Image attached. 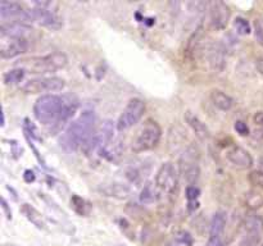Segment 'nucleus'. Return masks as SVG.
I'll return each mask as SVG.
<instances>
[{"label":"nucleus","mask_w":263,"mask_h":246,"mask_svg":"<svg viewBox=\"0 0 263 246\" xmlns=\"http://www.w3.org/2000/svg\"><path fill=\"white\" fill-rule=\"evenodd\" d=\"M156 184L162 194L176 196L180 186V172L172 161L161 164L156 174Z\"/></svg>","instance_id":"423d86ee"},{"label":"nucleus","mask_w":263,"mask_h":246,"mask_svg":"<svg viewBox=\"0 0 263 246\" xmlns=\"http://www.w3.org/2000/svg\"><path fill=\"white\" fill-rule=\"evenodd\" d=\"M115 246H123V245H115Z\"/></svg>","instance_id":"37998d69"},{"label":"nucleus","mask_w":263,"mask_h":246,"mask_svg":"<svg viewBox=\"0 0 263 246\" xmlns=\"http://www.w3.org/2000/svg\"><path fill=\"white\" fill-rule=\"evenodd\" d=\"M32 32V28L27 23L22 22H9L2 23L0 26V35L15 38H27V36Z\"/></svg>","instance_id":"aec40b11"},{"label":"nucleus","mask_w":263,"mask_h":246,"mask_svg":"<svg viewBox=\"0 0 263 246\" xmlns=\"http://www.w3.org/2000/svg\"><path fill=\"white\" fill-rule=\"evenodd\" d=\"M77 101L71 96L41 95L33 104V115L44 126L59 130L77 110Z\"/></svg>","instance_id":"f257e3e1"},{"label":"nucleus","mask_w":263,"mask_h":246,"mask_svg":"<svg viewBox=\"0 0 263 246\" xmlns=\"http://www.w3.org/2000/svg\"><path fill=\"white\" fill-rule=\"evenodd\" d=\"M95 123H97V118H95L94 112L91 110L82 112L64 131L62 136V142L64 148L71 151L79 150V149L82 150V148L91 140L97 131Z\"/></svg>","instance_id":"f03ea898"},{"label":"nucleus","mask_w":263,"mask_h":246,"mask_svg":"<svg viewBox=\"0 0 263 246\" xmlns=\"http://www.w3.org/2000/svg\"><path fill=\"white\" fill-rule=\"evenodd\" d=\"M254 36L259 45L263 46V18H256L254 19Z\"/></svg>","instance_id":"473e14b6"},{"label":"nucleus","mask_w":263,"mask_h":246,"mask_svg":"<svg viewBox=\"0 0 263 246\" xmlns=\"http://www.w3.org/2000/svg\"><path fill=\"white\" fill-rule=\"evenodd\" d=\"M226 224H228V218L223 212H217L213 214L211 219L210 225V236L211 237H223Z\"/></svg>","instance_id":"5701e85b"},{"label":"nucleus","mask_w":263,"mask_h":246,"mask_svg":"<svg viewBox=\"0 0 263 246\" xmlns=\"http://www.w3.org/2000/svg\"><path fill=\"white\" fill-rule=\"evenodd\" d=\"M226 159L231 164V167L238 171H247L253 166V158H252L251 153L247 149L238 145H233L228 149Z\"/></svg>","instance_id":"2eb2a0df"},{"label":"nucleus","mask_w":263,"mask_h":246,"mask_svg":"<svg viewBox=\"0 0 263 246\" xmlns=\"http://www.w3.org/2000/svg\"><path fill=\"white\" fill-rule=\"evenodd\" d=\"M175 241H176V242L181 246H192L193 242H194V240H193V236L190 235L187 231H184V230L176 233Z\"/></svg>","instance_id":"2f4dec72"},{"label":"nucleus","mask_w":263,"mask_h":246,"mask_svg":"<svg viewBox=\"0 0 263 246\" xmlns=\"http://www.w3.org/2000/svg\"><path fill=\"white\" fill-rule=\"evenodd\" d=\"M98 191L103 195V196L112 197L116 200H126L130 197L131 190L127 184L122 183V182H104V183L99 184Z\"/></svg>","instance_id":"a211bd4d"},{"label":"nucleus","mask_w":263,"mask_h":246,"mask_svg":"<svg viewBox=\"0 0 263 246\" xmlns=\"http://www.w3.org/2000/svg\"><path fill=\"white\" fill-rule=\"evenodd\" d=\"M234 128H235L236 132L240 136H248L251 133V130H249V126L247 125L244 120H236L235 125H234Z\"/></svg>","instance_id":"72a5a7b5"},{"label":"nucleus","mask_w":263,"mask_h":246,"mask_svg":"<svg viewBox=\"0 0 263 246\" xmlns=\"http://www.w3.org/2000/svg\"><path fill=\"white\" fill-rule=\"evenodd\" d=\"M0 18H2L3 23L32 22L30 9H26L22 5L14 2L0 3Z\"/></svg>","instance_id":"9b49d317"},{"label":"nucleus","mask_w":263,"mask_h":246,"mask_svg":"<svg viewBox=\"0 0 263 246\" xmlns=\"http://www.w3.org/2000/svg\"><path fill=\"white\" fill-rule=\"evenodd\" d=\"M261 246H263V243H262V245H261Z\"/></svg>","instance_id":"c03bdc74"},{"label":"nucleus","mask_w":263,"mask_h":246,"mask_svg":"<svg viewBox=\"0 0 263 246\" xmlns=\"http://www.w3.org/2000/svg\"><path fill=\"white\" fill-rule=\"evenodd\" d=\"M258 167H259V169H261V171H263V155L261 156V158H259V160H258Z\"/></svg>","instance_id":"ea45409f"},{"label":"nucleus","mask_w":263,"mask_h":246,"mask_svg":"<svg viewBox=\"0 0 263 246\" xmlns=\"http://www.w3.org/2000/svg\"><path fill=\"white\" fill-rule=\"evenodd\" d=\"M253 136L256 138H263V112H257L253 115Z\"/></svg>","instance_id":"c756f323"},{"label":"nucleus","mask_w":263,"mask_h":246,"mask_svg":"<svg viewBox=\"0 0 263 246\" xmlns=\"http://www.w3.org/2000/svg\"><path fill=\"white\" fill-rule=\"evenodd\" d=\"M25 74L26 72L23 71L22 68H18V67H14L13 69L10 71L5 72L4 76H3V81L7 86H12V85H17L20 82L23 81L25 78Z\"/></svg>","instance_id":"a878e982"},{"label":"nucleus","mask_w":263,"mask_h":246,"mask_svg":"<svg viewBox=\"0 0 263 246\" xmlns=\"http://www.w3.org/2000/svg\"><path fill=\"white\" fill-rule=\"evenodd\" d=\"M167 246H181V245H179V243H177V242H176V241H175V240H174V241H172V242H170V243H168V245H167Z\"/></svg>","instance_id":"a19ab883"},{"label":"nucleus","mask_w":263,"mask_h":246,"mask_svg":"<svg viewBox=\"0 0 263 246\" xmlns=\"http://www.w3.org/2000/svg\"><path fill=\"white\" fill-rule=\"evenodd\" d=\"M25 132L27 135H31V137L35 138V140H40V137L37 136V130L32 125V122H30L28 119H25Z\"/></svg>","instance_id":"f704fd0d"},{"label":"nucleus","mask_w":263,"mask_h":246,"mask_svg":"<svg viewBox=\"0 0 263 246\" xmlns=\"http://www.w3.org/2000/svg\"><path fill=\"white\" fill-rule=\"evenodd\" d=\"M30 12L32 22L39 23L40 26L49 28V30L57 31L59 28H62V26H63V22H62V19L58 17L57 12H54V10L45 9V8L32 7L31 5Z\"/></svg>","instance_id":"4468645a"},{"label":"nucleus","mask_w":263,"mask_h":246,"mask_svg":"<svg viewBox=\"0 0 263 246\" xmlns=\"http://www.w3.org/2000/svg\"><path fill=\"white\" fill-rule=\"evenodd\" d=\"M2 209H3V213H4V215L7 217L8 220L12 219V210H10V207L8 205L7 200L4 199V197H2Z\"/></svg>","instance_id":"c9c22d12"},{"label":"nucleus","mask_w":263,"mask_h":246,"mask_svg":"<svg viewBox=\"0 0 263 246\" xmlns=\"http://www.w3.org/2000/svg\"><path fill=\"white\" fill-rule=\"evenodd\" d=\"M243 238V246H257L263 235V217L251 212L243 218L240 223Z\"/></svg>","instance_id":"0eeeda50"},{"label":"nucleus","mask_w":263,"mask_h":246,"mask_svg":"<svg viewBox=\"0 0 263 246\" xmlns=\"http://www.w3.org/2000/svg\"><path fill=\"white\" fill-rule=\"evenodd\" d=\"M23 178H25L26 182L31 183V182L35 181V173H33L32 171H30V169H27V171H25V174H23Z\"/></svg>","instance_id":"4c0bfd02"},{"label":"nucleus","mask_w":263,"mask_h":246,"mask_svg":"<svg viewBox=\"0 0 263 246\" xmlns=\"http://www.w3.org/2000/svg\"><path fill=\"white\" fill-rule=\"evenodd\" d=\"M256 68L259 72V74L263 76V56H258L256 58Z\"/></svg>","instance_id":"58836bf2"},{"label":"nucleus","mask_w":263,"mask_h":246,"mask_svg":"<svg viewBox=\"0 0 263 246\" xmlns=\"http://www.w3.org/2000/svg\"><path fill=\"white\" fill-rule=\"evenodd\" d=\"M5 125V114H4V112L2 113V126H4Z\"/></svg>","instance_id":"79ce46f5"},{"label":"nucleus","mask_w":263,"mask_h":246,"mask_svg":"<svg viewBox=\"0 0 263 246\" xmlns=\"http://www.w3.org/2000/svg\"><path fill=\"white\" fill-rule=\"evenodd\" d=\"M199 196L200 190L197 186H187L186 187V199H187V209L190 212H194L199 207Z\"/></svg>","instance_id":"cd10ccee"},{"label":"nucleus","mask_w":263,"mask_h":246,"mask_svg":"<svg viewBox=\"0 0 263 246\" xmlns=\"http://www.w3.org/2000/svg\"><path fill=\"white\" fill-rule=\"evenodd\" d=\"M21 212H22V214L25 215V217L27 218V219L35 225V227H37L39 230H45L46 228L45 219H44L41 213L39 212L36 208H33L31 204H22V207H21Z\"/></svg>","instance_id":"b1692460"},{"label":"nucleus","mask_w":263,"mask_h":246,"mask_svg":"<svg viewBox=\"0 0 263 246\" xmlns=\"http://www.w3.org/2000/svg\"><path fill=\"white\" fill-rule=\"evenodd\" d=\"M200 154L195 145L190 144L186 149L181 153L179 160V172L187 186H195L200 176L199 167Z\"/></svg>","instance_id":"39448f33"},{"label":"nucleus","mask_w":263,"mask_h":246,"mask_svg":"<svg viewBox=\"0 0 263 246\" xmlns=\"http://www.w3.org/2000/svg\"><path fill=\"white\" fill-rule=\"evenodd\" d=\"M208 10H210L211 27L217 31L225 30L231 18L230 7L226 3L215 0L208 3Z\"/></svg>","instance_id":"f8f14e48"},{"label":"nucleus","mask_w":263,"mask_h":246,"mask_svg":"<svg viewBox=\"0 0 263 246\" xmlns=\"http://www.w3.org/2000/svg\"><path fill=\"white\" fill-rule=\"evenodd\" d=\"M211 101L217 108L218 110L222 112H229L234 108V99L229 94H226L222 90H212L211 91Z\"/></svg>","instance_id":"412c9836"},{"label":"nucleus","mask_w":263,"mask_h":246,"mask_svg":"<svg viewBox=\"0 0 263 246\" xmlns=\"http://www.w3.org/2000/svg\"><path fill=\"white\" fill-rule=\"evenodd\" d=\"M234 27H235L236 32L240 33V35H249L252 31L248 19H246L243 17L235 18V20H234Z\"/></svg>","instance_id":"c85d7f7f"},{"label":"nucleus","mask_w":263,"mask_h":246,"mask_svg":"<svg viewBox=\"0 0 263 246\" xmlns=\"http://www.w3.org/2000/svg\"><path fill=\"white\" fill-rule=\"evenodd\" d=\"M207 43H204V31L203 27H198L195 32L187 38L186 48H185V58L190 61L203 56Z\"/></svg>","instance_id":"f3484780"},{"label":"nucleus","mask_w":263,"mask_h":246,"mask_svg":"<svg viewBox=\"0 0 263 246\" xmlns=\"http://www.w3.org/2000/svg\"><path fill=\"white\" fill-rule=\"evenodd\" d=\"M159 190L157 187L156 183H152V182H146L143 187H141L140 195H139V199L140 202L144 205H151L154 204L156 201H158L159 199Z\"/></svg>","instance_id":"393cba45"},{"label":"nucleus","mask_w":263,"mask_h":246,"mask_svg":"<svg viewBox=\"0 0 263 246\" xmlns=\"http://www.w3.org/2000/svg\"><path fill=\"white\" fill-rule=\"evenodd\" d=\"M66 87V81L61 77H36L21 85V91L25 94H41V92L62 91Z\"/></svg>","instance_id":"6e6552de"},{"label":"nucleus","mask_w":263,"mask_h":246,"mask_svg":"<svg viewBox=\"0 0 263 246\" xmlns=\"http://www.w3.org/2000/svg\"><path fill=\"white\" fill-rule=\"evenodd\" d=\"M152 171V163L146 159H140V160H135L127 166L125 171V176L131 183L134 184H143L145 182L146 177L149 176ZM146 183V182H145Z\"/></svg>","instance_id":"dca6fc26"},{"label":"nucleus","mask_w":263,"mask_h":246,"mask_svg":"<svg viewBox=\"0 0 263 246\" xmlns=\"http://www.w3.org/2000/svg\"><path fill=\"white\" fill-rule=\"evenodd\" d=\"M185 120H186L189 127L193 130L194 135L198 137V140L203 141V142L210 140L211 138L210 128H208V126L205 125V123L203 122V120L195 114V113L187 110V112L185 113Z\"/></svg>","instance_id":"6ab92c4d"},{"label":"nucleus","mask_w":263,"mask_h":246,"mask_svg":"<svg viewBox=\"0 0 263 246\" xmlns=\"http://www.w3.org/2000/svg\"><path fill=\"white\" fill-rule=\"evenodd\" d=\"M203 56L207 59L208 67L213 73H221L223 72L226 67V56L228 51L225 50L223 45L221 43H207V46L204 49Z\"/></svg>","instance_id":"9d476101"},{"label":"nucleus","mask_w":263,"mask_h":246,"mask_svg":"<svg viewBox=\"0 0 263 246\" xmlns=\"http://www.w3.org/2000/svg\"><path fill=\"white\" fill-rule=\"evenodd\" d=\"M71 207L74 212L81 217H86L90 213V205L85 199H82L79 195H72L71 197Z\"/></svg>","instance_id":"bb28decb"},{"label":"nucleus","mask_w":263,"mask_h":246,"mask_svg":"<svg viewBox=\"0 0 263 246\" xmlns=\"http://www.w3.org/2000/svg\"><path fill=\"white\" fill-rule=\"evenodd\" d=\"M244 205L248 208L251 212L261 209L263 207V190L252 187L251 190L244 194Z\"/></svg>","instance_id":"4be33fe9"},{"label":"nucleus","mask_w":263,"mask_h":246,"mask_svg":"<svg viewBox=\"0 0 263 246\" xmlns=\"http://www.w3.org/2000/svg\"><path fill=\"white\" fill-rule=\"evenodd\" d=\"M162 137V128L154 119L149 118L143 123L131 142L134 153H144L152 150L159 144Z\"/></svg>","instance_id":"20e7f679"},{"label":"nucleus","mask_w":263,"mask_h":246,"mask_svg":"<svg viewBox=\"0 0 263 246\" xmlns=\"http://www.w3.org/2000/svg\"><path fill=\"white\" fill-rule=\"evenodd\" d=\"M68 64V58L64 53L54 51V53L46 54L43 56H31L18 60L15 67L22 68L26 73L35 74H46L54 73V72L63 69Z\"/></svg>","instance_id":"7ed1b4c3"},{"label":"nucleus","mask_w":263,"mask_h":246,"mask_svg":"<svg viewBox=\"0 0 263 246\" xmlns=\"http://www.w3.org/2000/svg\"><path fill=\"white\" fill-rule=\"evenodd\" d=\"M28 50L27 38H15L0 35V56L3 59H12L25 54Z\"/></svg>","instance_id":"ddd939ff"},{"label":"nucleus","mask_w":263,"mask_h":246,"mask_svg":"<svg viewBox=\"0 0 263 246\" xmlns=\"http://www.w3.org/2000/svg\"><path fill=\"white\" fill-rule=\"evenodd\" d=\"M207 246H225L223 242V237H211L208 238Z\"/></svg>","instance_id":"e433bc0d"},{"label":"nucleus","mask_w":263,"mask_h":246,"mask_svg":"<svg viewBox=\"0 0 263 246\" xmlns=\"http://www.w3.org/2000/svg\"><path fill=\"white\" fill-rule=\"evenodd\" d=\"M249 182L253 187L256 189L263 190V171L261 169H256V171H252L248 176Z\"/></svg>","instance_id":"7c9ffc66"},{"label":"nucleus","mask_w":263,"mask_h":246,"mask_svg":"<svg viewBox=\"0 0 263 246\" xmlns=\"http://www.w3.org/2000/svg\"><path fill=\"white\" fill-rule=\"evenodd\" d=\"M144 113H145V102L141 99H139V97L131 99L126 104L125 109L122 110L117 123H116L117 131L123 132L126 130H130L136 123H139V120L143 118Z\"/></svg>","instance_id":"1a4fd4ad"}]
</instances>
